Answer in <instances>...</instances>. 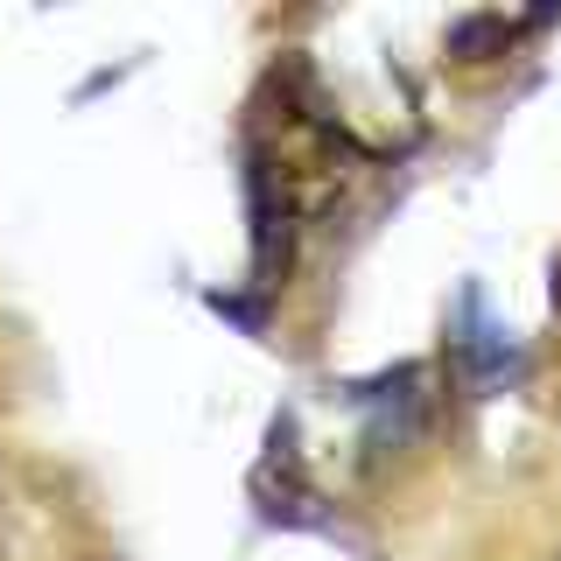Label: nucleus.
Segmentation results:
<instances>
[{
	"label": "nucleus",
	"instance_id": "f257e3e1",
	"mask_svg": "<svg viewBox=\"0 0 561 561\" xmlns=\"http://www.w3.org/2000/svg\"><path fill=\"white\" fill-rule=\"evenodd\" d=\"M554 561H561V554H554Z\"/></svg>",
	"mask_w": 561,
	"mask_h": 561
}]
</instances>
